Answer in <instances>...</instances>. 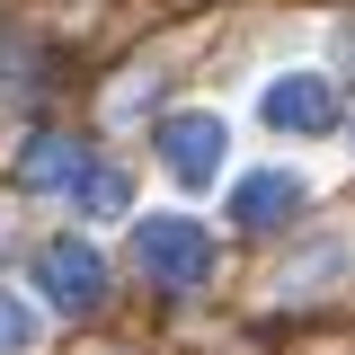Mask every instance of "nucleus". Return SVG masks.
Here are the masks:
<instances>
[{"label": "nucleus", "instance_id": "f03ea898", "mask_svg": "<svg viewBox=\"0 0 355 355\" xmlns=\"http://www.w3.org/2000/svg\"><path fill=\"white\" fill-rule=\"evenodd\" d=\"M36 284L53 293V311L89 320V311L107 302V258H98L89 240H44V249H36Z\"/></svg>", "mask_w": 355, "mask_h": 355}, {"label": "nucleus", "instance_id": "6e6552de", "mask_svg": "<svg viewBox=\"0 0 355 355\" xmlns=\"http://www.w3.org/2000/svg\"><path fill=\"white\" fill-rule=\"evenodd\" d=\"M36 338H44V320L18 302L9 284H0V355H36Z\"/></svg>", "mask_w": 355, "mask_h": 355}, {"label": "nucleus", "instance_id": "39448f33", "mask_svg": "<svg viewBox=\"0 0 355 355\" xmlns=\"http://www.w3.org/2000/svg\"><path fill=\"white\" fill-rule=\"evenodd\" d=\"M293 214H302V178L293 169H258V178L231 187V222L240 231H275V222H293Z\"/></svg>", "mask_w": 355, "mask_h": 355}, {"label": "nucleus", "instance_id": "0eeeda50", "mask_svg": "<svg viewBox=\"0 0 355 355\" xmlns=\"http://www.w3.org/2000/svg\"><path fill=\"white\" fill-rule=\"evenodd\" d=\"M71 196H80V214H125V205H133V178L107 169V160H80V169H71Z\"/></svg>", "mask_w": 355, "mask_h": 355}, {"label": "nucleus", "instance_id": "f257e3e1", "mask_svg": "<svg viewBox=\"0 0 355 355\" xmlns=\"http://www.w3.org/2000/svg\"><path fill=\"white\" fill-rule=\"evenodd\" d=\"M133 266L160 284V293H196L205 275H214V231L187 214H151L133 222Z\"/></svg>", "mask_w": 355, "mask_h": 355}, {"label": "nucleus", "instance_id": "7ed1b4c3", "mask_svg": "<svg viewBox=\"0 0 355 355\" xmlns=\"http://www.w3.org/2000/svg\"><path fill=\"white\" fill-rule=\"evenodd\" d=\"M222 116H169L160 125V160H169V178L178 187H214L222 178Z\"/></svg>", "mask_w": 355, "mask_h": 355}, {"label": "nucleus", "instance_id": "423d86ee", "mask_svg": "<svg viewBox=\"0 0 355 355\" xmlns=\"http://www.w3.org/2000/svg\"><path fill=\"white\" fill-rule=\"evenodd\" d=\"M71 169H80V142L71 133H36L18 151V187H71Z\"/></svg>", "mask_w": 355, "mask_h": 355}, {"label": "nucleus", "instance_id": "20e7f679", "mask_svg": "<svg viewBox=\"0 0 355 355\" xmlns=\"http://www.w3.org/2000/svg\"><path fill=\"white\" fill-rule=\"evenodd\" d=\"M258 107H266V125H275V133H329V125H338V89L320 80V71H284Z\"/></svg>", "mask_w": 355, "mask_h": 355}]
</instances>
